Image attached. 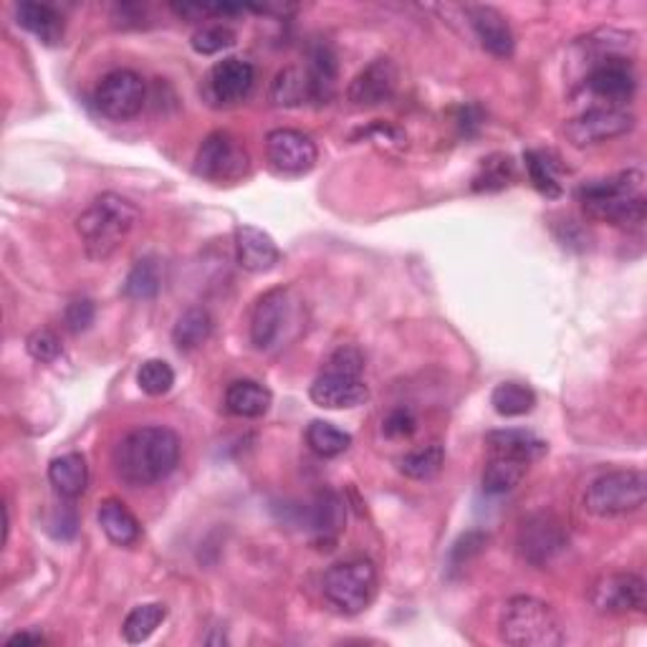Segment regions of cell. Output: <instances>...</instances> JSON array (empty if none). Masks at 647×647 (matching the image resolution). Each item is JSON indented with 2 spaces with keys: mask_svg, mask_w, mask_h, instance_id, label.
Returning <instances> with one entry per match:
<instances>
[{
  "mask_svg": "<svg viewBox=\"0 0 647 647\" xmlns=\"http://www.w3.org/2000/svg\"><path fill=\"white\" fill-rule=\"evenodd\" d=\"M251 157L243 142L231 132L208 134L195 155V173L210 183H238L249 175Z\"/></svg>",
  "mask_w": 647,
  "mask_h": 647,
  "instance_id": "cell-7",
  "label": "cell"
},
{
  "mask_svg": "<svg viewBox=\"0 0 647 647\" xmlns=\"http://www.w3.org/2000/svg\"><path fill=\"white\" fill-rule=\"evenodd\" d=\"M190 44L202 56L220 54V51L231 48L235 44V31L231 29V25H226V23L202 25V29H198V31L193 33Z\"/></svg>",
  "mask_w": 647,
  "mask_h": 647,
  "instance_id": "cell-38",
  "label": "cell"
},
{
  "mask_svg": "<svg viewBox=\"0 0 647 647\" xmlns=\"http://www.w3.org/2000/svg\"><path fill=\"white\" fill-rule=\"evenodd\" d=\"M46 637L41 633H19L13 637H8V647H15V645H44Z\"/></svg>",
  "mask_w": 647,
  "mask_h": 647,
  "instance_id": "cell-44",
  "label": "cell"
},
{
  "mask_svg": "<svg viewBox=\"0 0 647 647\" xmlns=\"http://www.w3.org/2000/svg\"><path fill=\"white\" fill-rule=\"evenodd\" d=\"M271 405H274V395L268 387H263L255 380H238L226 390V410L235 417H263Z\"/></svg>",
  "mask_w": 647,
  "mask_h": 647,
  "instance_id": "cell-25",
  "label": "cell"
},
{
  "mask_svg": "<svg viewBox=\"0 0 647 647\" xmlns=\"http://www.w3.org/2000/svg\"><path fill=\"white\" fill-rule=\"evenodd\" d=\"M399 72L393 58H374L370 66L354 76L347 89V99L360 109L385 105L395 97Z\"/></svg>",
  "mask_w": 647,
  "mask_h": 647,
  "instance_id": "cell-15",
  "label": "cell"
},
{
  "mask_svg": "<svg viewBox=\"0 0 647 647\" xmlns=\"http://www.w3.org/2000/svg\"><path fill=\"white\" fill-rule=\"evenodd\" d=\"M306 446H309L319 458H337L344 456L349 446H352V436L337 428L335 423L327 420H314L306 428Z\"/></svg>",
  "mask_w": 647,
  "mask_h": 647,
  "instance_id": "cell-30",
  "label": "cell"
},
{
  "mask_svg": "<svg viewBox=\"0 0 647 647\" xmlns=\"http://www.w3.org/2000/svg\"><path fill=\"white\" fill-rule=\"evenodd\" d=\"M304 99H309V84H306V74L296 66L278 72L274 84H271V101L276 107H299Z\"/></svg>",
  "mask_w": 647,
  "mask_h": 647,
  "instance_id": "cell-35",
  "label": "cell"
},
{
  "mask_svg": "<svg viewBox=\"0 0 647 647\" xmlns=\"http://www.w3.org/2000/svg\"><path fill=\"white\" fill-rule=\"evenodd\" d=\"M526 471H529V463L518 461V458L489 453V461L483 468V491L491 493V496L514 491L524 481Z\"/></svg>",
  "mask_w": 647,
  "mask_h": 647,
  "instance_id": "cell-27",
  "label": "cell"
},
{
  "mask_svg": "<svg viewBox=\"0 0 647 647\" xmlns=\"http://www.w3.org/2000/svg\"><path fill=\"white\" fill-rule=\"evenodd\" d=\"M162 286V274L160 263L155 259H140L134 263L130 276L124 281V296L138 301L155 299Z\"/></svg>",
  "mask_w": 647,
  "mask_h": 647,
  "instance_id": "cell-34",
  "label": "cell"
},
{
  "mask_svg": "<svg viewBox=\"0 0 647 647\" xmlns=\"http://www.w3.org/2000/svg\"><path fill=\"white\" fill-rule=\"evenodd\" d=\"M514 160L508 155H491L489 160L481 162L479 175L473 177V190L475 193H496L504 190L514 183Z\"/></svg>",
  "mask_w": 647,
  "mask_h": 647,
  "instance_id": "cell-36",
  "label": "cell"
},
{
  "mask_svg": "<svg viewBox=\"0 0 647 647\" xmlns=\"http://www.w3.org/2000/svg\"><path fill=\"white\" fill-rule=\"evenodd\" d=\"M485 544H489V534L483 531H468L463 534L461 539L453 544V549H450V567H463L471 561L473 557H479Z\"/></svg>",
  "mask_w": 647,
  "mask_h": 647,
  "instance_id": "cell-40",
  "label": "cell"
},
{
  "mask_svg": "<svg viewBox=\"0 0 647 647\" xmlns=\"http://www.w3.org/2000/svg\"><path fill=\"white\" fill-rule=\"evenodd\" d=\"M586 89L594 97L604 99L610 107H623L625 101L635 97L637 74L635 66L625 56H604L592 64L586 74Z\"/></svg>",
  "mask_w": 647,
  "mask_h": 647,
  "instance_id": "cell-13",
  "label": "cell"
},
{
  "mask_svg": "<svg viewBox=\"0 0 647 647\" xmlns=\"http://www.w3.org/2000/svg\"><path fill=\"white\" fill-rule=\"evenodd\" d=\"M590 600L600 615H633L647 607V584L640 574L612 572L594 582Z\"/></svg>",
  "mask_w": 647,
  "mask_h": 647,
  "instance_id": "cell-10",
  "label": "cell"
},
{
  "mask_svg": "<svg viewBox=\"0 0 647 647\" xmlns=\"http://www.w3.org/2000/svg\"><path fill=\"white\" fill-rule=\"evenodd\" d=\"M167 617V607L162 602H150V604H140L134 607L130 615L124 617L122 623V635L127 643L140 645L144 640H150L152 633L165 623Z\"/></svg>",
  "mask_w": 647,
  "mask_h": 647,
  "instance_id": "cell-29",
  "label": "cell"
},
{
  "mask_svg": "<svg viewBox=\"0 0 647 647\" xmlns=\"http://www.w3.org/2000/svg\"><path fill=\"white\" fill-rule=\"evenodd\" d=\"M518 555H522L534 567H547L555 561L561 551L567 549L569 536L564 531V524L551 514H534L524 518L518 526Z\"/></svg>",
  "mask_w": 647,
  "mask_h": 647,
  "instance_id": "cell-11",
  "label": "cell"
},
{
  "mask_svg": "<svg viewBox=\"0 0 647 647\" xmlns=\"http://www.w3.org/2000/svg\"><path fill=\"white\" fill-rule=\"evenodd\" d=\"M579 202L584 212L600 223H610L625 231L643 228L647 218L645 175L640 169L612 175L607 180L584 185L579 190Z\"/></svg>",
  "mask_w": 647,
  "mask_h": 647,
  "instance_id": "cell-2",
  "label": "cell"
},
{
  "mask_svg": "<svg viewBox=\"0 0 647 647\" xmlns=\"http://www.w3.org/2000/svg\"><path fill=\"white\" fill-rule=\"evenodd\" d=\"M442 463H446V450L438 442L425 448H415L399 461V471L413 481H430L440 473Z\"/></svg>",
  "mask_w": 647,
  "mask_h": 647,
  "instance_id": "cell-33",
  "label": "cell"
},
{
  "mask_svg": "<svg viewBox=\"0 0 647 647\" xmlns=\"http://www.w3.org/2000/svg\"><path fill=\"white\" fill-rule=\"evenodd\" d=\"M253 84H255L253 64L243 62V58L228 56L208 72L206 94L212 105L233 107V105H241L243 99H249V94L253 91Z\"/></svg>",
  "mask_w": 647,
  "mask_h": 647,
  "instance_id": "cell-14",
  "label": "cell"
},
{
  "mask_svg": "<svg viewBox=\"0 0 647 647\" xmlns=\"http://www.w3.org/2000/svg\"><path fill=\"white\" fill-rule=\"evenodd\" d=\"M306 84H309V99L317 105H327L337 91V54L329 44H317L309 51L306 62Z\"/></svg>",
  "mask_w": 647,
  "mask_h": 647,
  "instance_id": "cell-21",
  "label": "cell"
},
{
  "mask_svg": "<svg viewBox=\"0 0 647 647\" xmlns=\"http://www.w3.org/2000/svg\"><path fill=\"white\" fill-rule=\"evenodd\" d=\"M647 501V475L635 468L610 471L594 479L584 493V508L600 518L627 516L640 511Z\"/></svg>",
  "mask_w": 647,
  "mask_h": 647,
  "instance_id": "cell-6",
  "label": "cell"
},
{
  "mask_svg": "<svg viewBox=\"0 0 647 647\" xmlns=\"http://www.w3.org/2000/svg\"><path fill=\"white\" fill-rule=\"evenodd\" d=\"M498 637L511 647H557L564 643V629L551 604L518 594L501 610Z\"/></svg>",
  "mask_w": 647,
  "mask_h": 647,
  "instance_id": "cell-4",
  "label": "cell"
},
{
  "mask_svg": "<svg viewBox=\"0 0 647 647\" xmlns=\"http://www.w3.org/2000/svg\"><path fill=\"white\" fill-rule=\"evenodd\" d=\"M25 349L36 362H54L62 354V342L54 331L48 329H36L33 335L25 339Z\"/></svg>",
  "mask_w": 647,
  "mask_h": 647,
  "instance_id": "cell-39",
  "label": "cell"
},
{
  "mask_svg": "<svg viewBox=\"0 0 647 647\" xmlns=\"http://www.w3.org/2000/svg\"><path fill=\"white\" fill-rule=\"evenodd\" d=\"M94 319H97V306H94L91 299H74L64 311V324L72 335H81L87 331Z\"/></svg>",
  "mask_w": 647,
  "mask_h": 647,
  "instance_id": "cell-42",
  "label": "cell"
},
{
  "mask_svg": "<svg viewBox=\"0 0 647 647\" xmlns=\"http://www.w3.org/2000/svg\"><path fill=\"white\" fill-rule=\"evenodd\" d=\"M138 223L140 208L132 200L117 193H105L76 218V233L91 261H107L122 249Z\"/></svg>",
  "mask_w": 647,
  "mask_h": 647,
  "instance_id": "cell-3",
  "label": "cell"
},
{
  "mask_svg": "<svg viewBox=\"0 0 647 647\" xmlns=\"http://www.w3.org/2000/svg\"><path fill=\"white\" fill-rule=\"evenodd\" d=\"M235 261L243 271L251 274H268L281 261V251L274 238L255 226H238L233 233Z\"/></svg>",
  "mask_w": 647,
  "mask_h": 647,
  "instance_id": "cell-18",
  "label": "cell"
},
{
  "mask_svg": "<svg viewBox=\"0 0 647 647\" xmlns=\"http://www.w3.org/2000/svg\"><path fill=\"white\" fill-rule=\"evenodd\" d=\"M309 516H311L309 518L311 531L317 534L319 541H335L337 536L342 534L344 522H347L344 504L335 491L319 493V496L314 498Z\"/></svg>",
  "mask_w": 647,
  "mask_h": 647,
  "instance_id": "cell-26",
  "label": "cell"
},
{
  "mask_svg": "<svg viewBox=\"0 0 647 647\" xmlns=\"http://www.w3.org/2000/svg\"><path fill=\"white\" fill-rule=\"evenodd\" d=\"M48 481L62 498H79L89 485V465L81 453L58 456L48 465Z\"/></svg>",
  "mask_w": 647,
  "mask_h": 647,
  "instance_id": "cell-24",
  "label": "cell"
},
{
  "mask_svg": "<svg viewBox=\"0 0 647 647\" xmlns=\"http://www.w3.org/2000/svg\"><path fill=\"white\" fill-rule=\"evenodd\" d=\"M15 19H19V25H23L25 31L33 33L46 46H58L66 36L64 15L54 6L25 0V3L15 6Z\"/></svg>",
  "mask_w": 647,
  "mask_h": 647,
  "instance_id": "cell-20",
  "label": "cell"
},
{
  "mask_svg": "<svg viewBox=\"0 0 647 647\" xmlns=\"http://www.w3.org/2000/svg\"><path fill=\"white\" fill-rule=\"evenodd\" d=\"M266 157L276 173L299 177L311 173L319 160V150L309 134L299 130H274L266 138Z\"/></svg>",
  "mask_w": 647,
  "mask_h": 647,
  "instance_id": "cell-12",
  "label": "cell"
},
{
  "mask_svg": "<svg viewBox=\"0 0 647 647\" xmlns=\"http://www.w3.org/2000/svg\"><path fill=\"white\" fill-rule=\"evenodd\" d=\"M327 372L339 374H352V377H362L364 372V357L357 347H339L335 354L327 360Z\"/></svg>",
  "mask_w": 647,
  "mask_h": 647,
  "instance_id": "cell-41",
  "label": "cell"
},
{
  "mask_svg": "<svg viewBox=\"0 0 647 647\" xmlns=\"http://www.w3.org/2000/svg\"><path fill=\"white\" fill-rule=\"evenodd\" d=\"M138 382L144 395L162 397L175 385V370L165 360H147L138 372Z\"/></svg>",
  "mask_w": 647,
  "mask_h": 647,
  "instance_id": "cell-37",
  "label": "cell"
},
{
  "mask_svg": "<svg viewBox=\"0 0 647 647\" xmlns=\"http://www.w3.org/2000/svg\"><path fill=\"white\" fill-rule=\"evenodd\" d=\"M309 397L314 405L324 407V410H354V407L368 403L370 387L364 385L362 377L324 370L319 377L311 382Z\"/></svg>",
  "mask_w": 647,
  "mask_h": 647,
  "instance_id": "cell-16",
  "label": "cell"
},
{
  "mask_svg": "<svg viewBox=\"0 0 647 647\" xmlns=\"http://www.w3.org/2000/svg\"><path fill=\"white\" fill-rule=\"evenodd\" d=\"M288 317V292L286 288H271L255 301L251 317V342L255 349H271L284 331Z\"/></svg>",
  "mask_w": 647,
  "mask_h": 647,
  "instance_id": "cell-17",
  "label": "cell"
},
{
  "mask_svg": "<svg viewBox=\"0 0 647 647\" xmlns=\"http://www.w3.org/2000/svg\"><path fill=\"white\" fill-rule=\"evenodd\" d=\"M491 405L501 417H522L536 407V393L522 382H501L491 393Z\"/></svg>",
  "mask_w": 647,
  "mask_h": 647,
  "instance_id": "cell-31",
  "label": "cell"
},
{
  "mask_svg": "<svg viewBox=\"0 0 647 647\" xmlns=\"http://www.w3.org/2000/svg\"><path fill=\"white\" fill-rule=\"evenodd\" d=\"M212 335V317L202 306H193V309L183 311L177 317L173 327V342L180 352H193V349L202 347Z\"/></svg>",
  "mask_w": 647,
  "mask_h": 647,
  "instance_id": "cell-28",
  "label": "cell"
},
{
  "mask_svg": "<svg viewBox=\"0 0 647 647\" xmlns=\"http://www.w3.org/2000/svg\"><path fill=\"white\" fill-rule=\"evenodd\" d=\"M468 21H471L475 36H479L481 46L489 51V54L498 58L514 56L516 39L514 31H511L508 21L501 15L496 8L491 6H468L465 8Z\"/></svg>",
  "mask_w": 647,
  "mask_h": 647,
  "instance_id": "cell-19",
  "label": "cell"
},
{
  "mask_svg": "<svg viewBox=\"0 0 647 647\" xmlns=\"http://www.w3.org/2000/svg\"><path fill=\"white\" fill-rule=\"evenodd\" d=\"M489 453L518 458L524 463H536L547 456V442L529 430H493L485 436Z\"/></svg>",
  "mask_w": 647,
  "mask_h": 647,
  "instance_id": "cell-22",
  "label": "cell"
},
{
  "mask_svg": "<svg viewBox=\"0 0 647 647\" xmlns=\"http://www.w3.org/2000/svg\"><path fill=\"white\" fill-rule=\"evenodd\" d=\"M380 577L370 559H347L329 567L324 574L321 592L331 607L342 615H360L377 597Z\"/></svg>",
  "mask_w": 647,
  "mask_h": 647,
  "instance_id": "cell-5",
  "label": "cell"
},
{
  "mask_svg": "<svg viewBox=\"0 0 647 647\" xmlns=\"http://www.w3.org/2000/svg\"><path fill=\"white\" fill-rule=\"evenodd\" d=\"M635 114L625 107H594L569 119L564 134L574 147H592V144L625 138L635 130Z\"/></svg>",
  "mask_w": 647,
  "mask_h": 647,
  "instance_id": "cell-9",
  "label": "cell"
},
{
  "mask_svg": "<svg viewBox=\"0 0 647 647\" xmlns=\"http://www.w3.org/2000/svg\"><path fill=\"white\" fill-rule=\"evenodd\" d=\"M99 526L107 534V539L117 547H132L140 541L142 526L138 516L132 514L119 498H107L99 504Z\"/></svg>",
  "mask_w": 647,
  "mask_h": 647,
  "instance_id": "cell-23",
  "label": "cell"
},
{
  "mask_svg": "<svg viewBox=\"0 0 647 647\" xmlns=\"http://www.w3.org/2000/svg\"><path fill=\"white\" fill-rule=\"evenodd\" d=\"M524 162H526V173H529V180L536 187V193H541L544 198H549V200L561 198L564 187H561V183H559L557 167H555V162L549 160V155H544V152H539V150H529L524 155Z\"/></svg>",
  "mask_w": 647,
  "mask_h": 647,
  "instance_id": "cell-32",
  "label": "cell"
},
{
  "mask_svg": "<svg viewBox=\"0 0 647 647\" xmlns=\"http://www.w3.org/2000/svg\"><path fill=\"white\" fill-rule=\"evenodd\" d=\"M8 534H11V514H8V506H3V544H8Z\"/></svg>",
  "mask_w": 647,
  "mask_h": 647,
  "instance_id": "cell-45",
  "label": "cell"
},
{
  "mask_svg": "<svg viewBox=\"0 0 647 647\" xmlns=\"http://www.w3.org/2000/svg\"><path fill=\"white\" fill-rule=\"evenodd\" d=\"M144 101H147V84L132 69L109 72L94 91V105L114 122H127V119L138 117Z\"/></svg>",
  "mask_w": 647,
  "mask_h": 647,
  "instance_id": "cell-8",
  "label": "cell"
},
{
  "mask_svg": "<svg viewBox=\"0 0 647 647\" xmlns=\"http://www.w3.org/2000/svg\"><path fill=\"white\" fill-rule=\"evenodd\" d=\"M180 463V438L162 425L132 430L114 450V471L132 489L165 481Z\"/></svg>",
  "mask_w": 647,
  "mask_h": 647,
  "instance_id": "cell-1",
  "label": "cell"
},
{
  "mask_svg": "<svg viewBox=\"0 0 647 647\" xmlns=\"http://www.w3.org/2000/svg\"><path fill=\"white\" fill-rule=\"evenodd\" d=\"M415 430L417 417L410 407H395V410L385 417V423H382V432H385L387 438H410Z\"/></svg>",
  "mask_w": 647,
  "mask_h": 647,
  "instance_id": "cell-43",
  "label": "cell"
}]
</instances>
